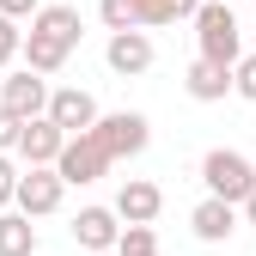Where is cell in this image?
<instances>
[{
  "label": "cell",
  "mask_w": 256,
  "mask_h": 256,
  "mask_svg": "<svg viewBox=\"0 0 256 256\" xmlns=\"http://www.w3.org/2000/svg\"><path fill=\"white\" fill-rule=\"evenodd\" d=\"M104 61H110V74L140 80V74L152 68V37H146V30H122V37L104 43Z\"/></svg>",
  "instance_id": "8fae6325"
},
{
  "label": "cell",
  "mask_w": 256,
  "mask_h": 256,
  "mask_svg": "<svg viewBox=\"0 0 256 256\" xmlns=\"http://www.w3.org/2000/svg\"><path fill=\"white\" fill-rule=\"evenodd\" d=\"M250 55H256V49H250Z\"/></svg>",
  "instance_id": "484cf974"
},
{
  "label": "cell",
  "mask_w": 256,
  "mask_h": 256,
  "mask_svg": "<svg viewBox=\"0 0 256 256\" xmlns=\"http://www.w3.org/2000/svg\"><path fill=\"white\" fill-rule=\"evenodd\" d=\"M18 43H24V30H18L12 18H0V74H6L12 61H18Z\"/></svg>",
  "instance_id": "ffe728a7"
},
{
  "label": "cell",
  "mask_w": 256,
  "mask_h": 256,
  "mask_svg": "<svg viewBox=\"0 0 256 256\" xmlns=\"http://www.w3.org/2000/svg\"><path fill=\"white\" fill-rule=\"evenodd\" d=\"M61 146H68V134H61L49 116H37V122L18 128V146H12V152L24 158V171H49L55 158H61Z\"/></svg>",
  "instance_id": "52a82bcc"
},
{
  "label": "cell",
  "mask_w": 256,
  "mask_h": 256,
  "mask_svg": "<svg viewBox=\"0 0 256 256\" xmlns=\"http://www.w3.org/2000/svg\"><path fill=\"white\" fill-rule=\"evenodd\" d=\"M92 140L104 146L110 165H116V158H140V152L152 146V122H146L140 110H110V116L92 122Z\"/></svg>",
  "instance_id": "3957f363"
},
{
  "label": "cell",
  "mask_w": 256,
  "mask_h": 256,
  "mask_svg": "<svg viewBox=\"0 0 256 256\" xmlns=\"http://www.w3.org/2000/svg\"><path fill=\"white\" fill-rule=\"evenodd\" d=\"M183 92H189L196 104H220V98L232 92V74H226V68H208V61H189V74H183Z\"/></svg>",
  "instance_id": "5bb4252c"
},
{
  "label": "cell",
  "mask_w": 256,
  "mask_h": 256,
  "mask_svg": "<svg viewBox=\"0 0 256 256\" xmlns=\"http://www.w3.org/2000/svg\"><path fill=\"white\" fill-rule=\"evenodd\" d=\"M30 30L37 37H49V43H61V49H80V6H43L37 18H30Z\"/></svg>",
  "instance_id": "4fadbf2b"
},
{
  "label": "cell",
  "mask_w": 256,
  "mask_h": 256,
  "mask_svg": "<svg viewBox=\"0 0 256 256\" xmlns=\"http://www.w3.org/2000/svg\"><path fill=\"white\" fill-rule=\"evenodd\" d=\"M244 220H250V226H256V189H250V202H244Z\"/></svg>",
  "instance_id": "cb8c5ba5"
},
{
  "label": "cell",
  "mask_w": 256,
  "mask_h": 256,
  "mask_svg": "<svg viewBox=\"0 0 256 256\" xmlns=\"http://www.w3.org/2000/svg\"><path fill=\"white\" fill-rule=\"evenodd\" d=\"M110 256H165V250H158V232L152 226H122V238H116Z\"/></svg>",
  "instance_id": "ac0fdd59"
},
{
  "label": "cell",
  "mask_w": 256,
  "mask_h": 256,
  "mask_svg": "<svg viewBox=\"0 0 256 256\" xmlns=\"http://www.w3.org/2000/svg\"><path fill=\"white\" fill-rule=\"evenodd\" d=\"M220 6H232V0H220Z\"/></svg>",
  "instance_id": "d4e9b609"
},
{
  "label": "cell",
  "mask_w": 256,
  "mask_h": 256,
  "mask_svg": "<svg viewBox=\"0 0 256 256\" xmlns=\"http://www.w3.org/2000/svg\"><path fill=\"white\" fill-rule=\"evenodd\" d=\"M202 0H140V30L152 24H177V18H196Z\"/></svg>",
  "instance_id": "2e32d148"
},
{
  "label": "cell",
  "mask_w": 256,
  "mask_h": 256,
  "mask_svg": "<svg viewBox=\"0 0 256 256\" xmlns=\"http://www.w3.org/2000/svg\"><path fill=\"white\" fill-rule=\"evenodd\" d=\"M12 196H18V165H12L6 152H0V214L12 208Z\"/></svg>",
  "instance_id": "44dd1931"
},
{
  "label": "cell",
  "mask_w": 256,
  "mask_h": 256,
  "mask_svg": "<svg viewBox=\"0 0 256 256\" xmlns=\"http://www.w3.org/2000/svg\"><path fill=\"white\" fill-rule=\"evenodd\" d=\"M0 110L18 116V122H37V116L49 110V80H37L30 68L6 74V80H0Z\"/></svg>",
  "instance_id": "8992f818"
},
{
  "label": "cell",
  "mask_w": 256,
  "mask_h": 256,
  "mask_svg": "<svg viewBox=\"0 0 256 256\" xmlns=\"http://www.w3.org/2000/svg\"><path fill=\"white\" fill-rule=\"evenodd\" d=\"M116 238H122V220H116L110 208H80V220H74V244H80L86 256H110Z\"/></svg>",
  "instance_id": "30bf717a"
},
{
  "label": "cell",
  "mask_w": 256,
  "mask_h": 256,
  "mask_svg": "<svg viewBox=\"0 0 256 256\" xmlns=\"http://www.w3.org/2000/svg\"><path fill=\"white\" fill-rule=\"evenodd\" d=\"M202 183H208V196H214V202L244 208V202H250V189H256V165H250L238 146H214V152L202 158Z\"/></svg>",
  "instance_id": "7a4b0ae2"
},
{
  "label": "cell",
  "mask_w": 256,
  "mask_h": 256,
  "mask_svg": "<svg viewBox=\"0 0 256 256\" xmlns=\"http://www.w3.org/2000/svg\"><path fill=\"white\" fill-rule=\"evenodd\" d=\"M98 18L110 37H122V30H140V0H98Z\"/></svg>",
  "instance_id": "e0dca14e"
},
{
  "label": "cell",
  "mask_w": 256,
  "mask_h": 256,
  "mask_svg": "<svg viewBox=\"0 0 256 256\" xmlns=\"http://www.w3.org/2000/svg\"><path fill=\"white\" fill-rule=\"evenodd\" d=\"M37 12H43V0H0V18H12V24L18 18H37Z\"/></svg>",
  "instance_id": "7402d4cb"
},
{
  "label": "cell",
  "mask_w": 256,
  "mask_h": 256,
  "mask_svg": "<svg viewBox=\"0 0 256 256\" xmlns=\"http://www.w3.org/2000/svg\"><path fill=\"white\" fill-rule=\"evenodd\" d=\"M43 116H49L68 140H80V134H92V122H98V98H92V92H80V86H55Z\"/></svg>",
  "instance_id": "5b68a950"
},
{
  "label": "cell",
  "mask_w": 256,
  "mask_h": 256,
  "mask_svg": "<svg viewBox=\"0 0 256 256\" xmlns=\"http://www.w3.org/2000/svg\"><path fill=\"white\" fill-rule=\"evenodd\" d=\"M49 171L61 177V189H86V183H98V177L110 171V158H104V146L92 140V134H80V140L61 146V158H55Z\"/></svg>",
  "instance_id": "277c9868"
},
{
  "label": "cell",
  "mask_w": 256,
  "mask_h": 256,
  "mask_svg": "<svg viewBox=\"0 0 256 256\" xmlns=\"http://www.w3.org/2000/svg\"><path fill=\"white\" fill-rule=\"evenodd\" d=\"M158 208H165V189L146 183V177H128V183L116 189V208H110V214L122 220V226H152Z\"/></svg>",
  "instance_id": "9c48e42d"
},
{
  "label": "cell",
  "mask_w": 256,
  "mask_h": 256,
  "mask_svg": "<svg viewBox=\"0 0 256 256\" xmlns=\"http://www.w3.org/2000/svg\"><path fill=\"white\" fill-rule=\"evenodd\" d=\"M0 256H37V226L24 214H0Z\"/></svg>",
  "instance_id": "9a60e30c"
},
{
  "label": "cell",
  "mask_w": 256,
  "mask_h": 256,
  "mask_svg": "<svg viewBox=\"0 0 256 256\" xmlns=\"http://www.w3.org/2000/svg\"><path fill=\"white\" fill-rule=\"evenodd\" d=\"M196 61L226 68V74L244 61V30H238V12H232V6L202 0V12H196Z\"/></svg>",
  "instance_id": "6da1fadb"
},
{
  "label": "cell",
  "mask_w": 256,
  "mask_h": 256,
  "mask_svg": "<svg viewBox=\"0 0 256 256\" xmlns=\"http://www.w3.org/2000/svg\"><path fill=\"white\" fill-rule=\"evenodd\" d=\"M61 177L55 171H18V196H12V214H24V220H43V214H55L61 208Z\"/></svg>",
  "instance_id": "ba28073f"
},
{
  "label": "cell",
  "mask_w": 256,
  "mask_h": 256,
  "mask_svg": "<svg viewBox=\"0 0 256 256\" xmlns=\"http://www.w3.org/2000/svg\"><path fill=\"white\" fill-rule=\"evenodd\" d=\"M18 128H24L18 116H6V110H0V152H12V146H18Z\"/></svg>",
  "instance_id": "603a6c76"
},
{
  "label": "cell",
  "mask_w": 256,
  "mask_h": 256,
  "mask_svg": "<svg viewBox=\"0 0 256 256\" xmlns=\"http://www.w3.org/2000/svg\"><path fill=\"white\" fill-rule=\"evenodd\" d=\"M232 92H238L244 104H256V55H244L238 68H232Z\"/></svg>",
  "instance_id": "d6986e66"
},
{
  "label": "cell",
  "mask_w": 256,
  "mask_h": 256,
  "mask_svg": "<svg viewBox=\"0 0 256 256\" xmlns=\"http://www.w3.org/2000/svg\"><path fill=\"white\" fill-rule=\"evenodd\" d=\"M189 232H196L202 244H226V238L238 232V208H226V202H214V196H208L196 214H189Z\"/></svg>",
  "instance_id": "7c38bea8"
}]
</instances>
